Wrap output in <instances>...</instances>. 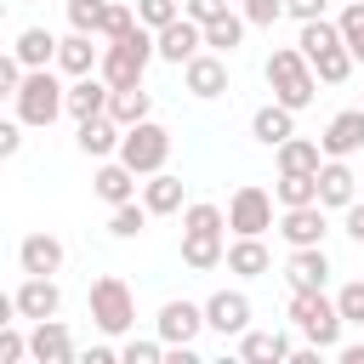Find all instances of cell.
I'll use <instances>...</instances> for the list:
<instances>
[{
	"mask_svg": "<svg viewBox=\"0 0 364 364\" xmlns=\"http://www.w3.org/2000/svg\"><path fill=\"white\" fill-rule=\"evenodd\" d=\"M57 46H63V40H57L51 28H40V23H34V28H23V34H17V46H11V51L23 57V68H51V63H57Z\"/></svg>",
	"mask_w": 364,
	"mask_h": 364,
	"instance_id": "27",
	"label": "cell"
},
{
	"mask_svg": "<svg viewBox=\"0 0 364 364\" xmlns=\"http://www.w3.org/2000/svg\"><path fill=\"white\" fill-rule=\"evenodd\" d=\"M330 273H336V267H330L324 245H301V250L284 256V279H290V290H324Z\"/></svg>",
	"mask_w": 364,
	"mask_h": 364,
	"instance_id": "15",
	"label": "cell"
},
{
	"mask_svg": "<svg viewBox=\"0 0 364 364\" xmlns=\"http://www.w3.org/2000/svg\"><path fill=\"white\" fill-rule=\"evenodd\" d=\"M108 114H114L119 125H142V119H154V97H148L142 85H125V91L108 97Z\"/></svg>",
	"mask_w": 364,
	"mask_h": 364,
	"instance_id": "31",
	"label": "cell"
},
{
	"mask_svg": "<svg viewBox=\"0 0 364 364\" xmlns=\"http://www.w3.org/2000/svg\"><path fill=\"white\" fill-rule=\"evenodd\" d=\"M341 228H347V239H353V245H364V199H353V205L341 210Z\"/></svg>",
	"mask_w": 364,
	"mask_h": 364,
	"instance_id": "45",
	"label": "cell"
},
{
	"mask_svg": "<svg viewBox=\"0 0 364 364\" xmlns=\"http://www.w3.org/2000/svg\"><path fill=\"white\" fill-rule=\"evenodd\" d=\"M318 148H324V159H353V154L364 148V108H347V114H336V119L324 125Z\"/></svg>",
	"mask_w": 364,
	"mask_h": 364,
	"instance_id": "17",
	"label": "cell"
},
{
	"mask_svg": "<svg viewBox=\"0 0 364 364\" xmlns=\"http://www.w3.org/2000/svg\"><path fill=\"white\" fill-rule=\"evenodd\" d=\"M119 136H125V125H119L114 114H97V119H80L74 148H80L85 159H108V154H119Z\"/></svg>",
	"mask_w": 364,
	"mask_h": 364,
	"instance_id": "19",
	"label": "cell"
},
{
	"mask_svg": "<svg viewBox=\"0 0 364 364\" xmlns=\"http://www.w3.org/2000/svg\"><path fill=\"white\" fill-rule=\"evenodd\" d=\"M296 347H290V336H279V330H245L239 336V358L245 364H279V358H290Z\"/></svg>",
	"mask_w": 364,
	"mask_h": 364,
	"instance_id": "26",
	"label": "cell"
},
{
	"mask_svg": "<svg viewBox=\"0 0 364 364\" xmlns=\"http://www.w3.org/2000/svg\"><path fill=\"white\" fill-rule=\"evenodd\" d=\"M336 307H341V318H347V324H364V279L341 284V290H336Z\"/></svg>",
	"mask_w": 364,
	"mask_h": 364,
	"instance_id": "41",
	"label": "cell"
},
{
	"mask_svg": "<svg viewBox=\"0 0 364 364\" xmlns=\"http://www.w3.org/2000/svg\"><path fill=\"white\" fill-rule=\"evenodd\" d=\"M358 108H364V102H358Z\"/></svg>",
	"mask_w": 364,
	"mask_h": 364,
	"instance_id": "50",
	"label": "cell"
},
{
	"mask_svg": "<svg viewBox=\"0 0 364 364\" xmlns=\"http://www.w3.org/2000/svg\"><path fill=\"white\" fill-rule=\"evenodd\" d=\"M205 330H216L222 341H228V336H245V330H250V296H245V290H216V296L205 301Z\"/></svg>",
	"mask_w": 364,
	"mask_h": 364,
	"instance_id": "11",
	"label": "cell"
},
{
	"mask_svg": "<svg viewBox=\"0 0 364 364\" xmlns=\"http://www.w3.org/2000/svg\"><path fill=\"white\" fill-rule=\"evenodd\" d=\"M273 205H279V199H273L267 188L245 182V188H233V199H228V228H233V233H256V239H262V233L273 228Z\"/></svg>",
	"mask_w": 364,
	"mask_h": 364,
	"instance_id": "7",
	"label": "cell"
},
{
	"mask_svg": "<svg viewBox=\"0 0 364 364\" xmlns=\"http://www.w3.org/2000/svg\"><path fill=\"white\" fill-rule=\"evenodd\" d=\"M102 23H108V0H68V28L102 40Z\"/></svg>",
	"mask_w": 364,
	"mask_h": 364,
	"instance_id": "36",
	"label": "cell"
},
{
	"mask_svg": "<svg viewBox=\"0 0 364 364\" xmlns=\"http://www.w3.org/2000/svg\"><path fill=\"white\" fill-rule=\"evenodd\" d=\"M353 63H358V57H353V51H347V40H341V46H330L324 57H313V74H318L324 85H341V80L353 74Z\"/></svg>",
	"mask_w": 364,
	"mask_h": 364,
	"instance_id": "35",
	"label": "cell"
},
{
	"mask_svg": "<svg viewBox=\"0 0 364 364\" xmlns=\"http://www.w3.org/2000/svg\"><path fill=\"white\" fill-rule=\"evenodd\" d=\"M290 324L313 341V347H324V353H336L341 347V307H336V296H324V290H290Z\"/></svg>",
	"mask_w": 364,
	"mask_h": 364,
	"instance_id": "3",
	"label": "cell"
},
{
	"mask_svg": "<svg viewBox=\"0 0 364 364\" xmlns=\"http://www.w3.org/2000/svg\"><path fill=\"white\" fill-rule=\"evenodd\" d=\"M17 267L23 273H63V239L57 233H28L17 245Z\"/></svg>",
	"mask_w": 364,
	"mask_h": 364,
	"instance_id": "24",
	"label": "cell"
},
{
	"mask_svg": "<svg viewBox=\"0 0 364 364\" xmlns=\"http://www.w3.org/2000/svg\"><path fill=\"white\" fill-rule=\"evenodd\" d=\"M273 154H279V171H318V165H324V148L307 142V136H290V142H279Z\"/></svg>",
	"mask_w": 364,
	"mask_h": 364,
	"instance_id": "33",
	"label": "cell"
},
{
	"mask_svg": "<svg viewBox=\"0 0 364 364\" xmlns=\"http://www.w3.org/2000/svg\"><path fill=\"white\" fill-rule=\"evenodd\" d=\"M108 97H114V85H108L102 74H80V80H68V119L80 125V119L108 114Z\"/></svg>",
	"mask_w": 364,
	"mask_h": 364,
	"instance_id": "18",
	"label": "cell"
},
{
	"mask_svg": "<svg viewBox=\"0 0 364 364\" xmlns=\"http://www.w3.org/2000/svg\"><path fill=\"white\" fill-rule=\"evenodd\" d=\"M91 324L102 330V336H125L131 324H136V296H131V284L119 279V273H102V279H91Z\"/></svg>",
	"mask_w": 364,
	"mask_h": 364,
	"instance_id": "5",
	"label": "cell"
},
{
	"mask_svg": "<svg viewBox=\"0 0 364 364\" xmlns=\"http://www.w3.org/2000/svg\"><path fill=\"white\" fill-rule=\"evenodd\" d=\"M159 57V40H154V28H131V34H119V40H108L102 46V80L114 85V91H125V85H142V74H148V63Z\"/></svg>",
	"mask_w": 364,
	"mask_h": 364,
	"instance_id": "1",
	"label": "cell"
},
{
	"mask_svg": "<svg viewBox=\"0 0 364 364\" xmlns=\"http://www.w3.org/2000/svg\"><path fill=\"white\" fill-rule=\"evenodd\" d=\"M11 307H17V318H28V324H40V318H57V313H63L57 273H23V284L11 290Z\"/></svg>",
	"mask_w": 364,
	"mask_h": 364,
	"instance_id": "8",
	"label": "cell"
},
{
	"mask_svg": "<svg viewBox=\"0 0 364 364\" xmlns=\"http://www.w3.org/2000/svg\"><path fill=\"white\" fill-rule=\"evenodd\" d=\"M28 358L34 364H74V336L63 318H40L28 330Z\"/></svg>",
	"mask_w": 364,
	"mask_h": 364,
	"instance_id": "16",
	"label": "cell"
},
{
	"mask_svg": "<svg viewBox=\"0 0 364 364\" xmlns=\"http://www.w3.org/2000/svg\"><path fill=\"white\" fill-rule=\"evenodd\" d=\"M102 68V46H97V34H68L63 46H57V74H68V80H80V74H97Z\"/></svg>",
	"mask_w": 364,
	"mask_h": 364,
	"instance_id": "22",
	"label": "cell"
},
{
	"mask_svg": "<svg viewBox=\"0 0 364 364\" xmlns=\"http://www.w3.org/2000/svg\"><path fill=\"white\" fill-rule=\"evenodd\" d=\"M284 17V0H245V23L250 28H273Z\"/></svg>",
	"mask_w": 364,
	"mask_h": 364,
	"instance_id": "42",
	"label": "cell"
},
{
	"mask_svg": "<svg viewBox=\"0 0 364 364\" xmlns=\"http://www.w3.org/2000/svg\"><path fill=\"white\" fill-rule=\"evenodd\" d=\"M154 40H159V63H176V68H182L188 57H199V51H205V23H193V17L182 11V17H176V23H165Z\"/></svg>",
	"mask_w": 364,
	"mask_h": 364,
	"instance_id": "12",
	"label": "cell"
},
{
	"mask_svg": "<svg viewBox=\"0 0 364 364\" xmlns=\"http://www.w3.org/2000/svg\"><path fill=\"white\" fill-rule=\"evenodd\" d=\"M148 216H154L148 205L125 199V205H114V210H108V233H114V239H136V233L148 228Z\"/></svg>",
	"mask_w": 364,
	"mask_h": 364,
	"instance_id": "34",
	"label": "cell"
},
{
	"mask_svg": "<svg viewBox=\"0 0 364 364\" xmlns=\"http://www.w3.org/2000/svg\"><path fill=\"white\" fill-rule=\"evenodd\" d=\"M245 11H228V17H216V23H205V46L210 51H222V57H233L239 46H245Z\"/></svg>",
	"mask_w": 364,
	"mask_h": 364,
	"instance_id": "30",
	"label": "cell"
},
{
	"mask_svg": "<svg viewBox=\"0 0 364 364\" xmlns=\"http://www.w3.org/2000/svg\"><path fill=\"white\" fill-rule=\"evenodd\" d=\"M165 353H171V347H165V336H154V341H148V336H131V341L119 347V358H125V364H159Z\"/></svg>",
	"mask_w": 364,
	"mask_h": 364,
	"instance_id": "38",
	"label": "cell"
},
{
	"mask_svg": "<svg viewBox=\"0 0 364 364\" xmlns=\"http://www.w3.org/2000/svg\"><path fill=\"white\" fill-rule=\"evenodd\" d=\"M11 102H17V119H23V125H40V131H46L57 114H68V85H63L51 68H28Z\"/></svg>",
	"mask_w": 364,
	"mask_h": 364,
	"instance_id": "4",
	"label": "cell"
},
{
	"mask_svg": "<svg viewBox=\"0 0 364 364\" xmlns=\"http://www.w3.org/2000/svg\"><path fill=\"white\" fill-rule=\"evenodd\" d=\"M267 85H273V97L284 102V108H307L313 97H318V74H313V63H307V51L301 46H279L273 57H267Z\"/></svg>",
	"mask_w": 364,
	"mask_h": 364,
	"instance_id": "2",
	"label": "cell"
},
{
	"mask_svg": "<svg viewBox=\"0 0 364 364\" xmlns=\"http://www.w3.org/2000/svg\"><path fill=\"white\" fill-rule=\"evenodd\" d=\"M114 358H119V353H114V347H108V341H102V347H91V353H85V364H114Z\"/></svg>",
	"mask_w": 364,
	"mask_h": 364,
	"instance_id": "48",
	"label": "cell"
},
{
	"mask_svg": "<svg viewBox=\"0 0 364 364\" xmlns=\"http://www.w3.org/2000/svg\"><path fill=\"white\" fill-rule=\"evenodd\" d=\"M267 267H273L267 245H262L256 233H233V245H228V273H239V279H262Z\"/></svg>",
	"mask_w": 364,
	"mask_h": 364,
	"instance_id": "25",
	"label": "cell"
},
{
	"mask_svg": "<svg viewBox=\"0 0 364 364\" xmlns=\"http://www.w3.org/2000/svg\"><path fill=\"white\" fill-rule=\"evenodd\" d=\"M324 6H330V0H284V17H296V23H313V17H324Z\"/></svg>",
	"mask_w": 364,
	"mask_h": 364,
	"instance_id": "44",
	"label": "cell"
},
{
	"mask_svg": "<svg viewBox=\"0 0 364 364\" xmlns=\"http://www.w3.org/2000/svg\"><path fill=\"white\" fill-rule=\"evenodd\" d=\"M353 199H358L353 165H347V159H324V165H318V205H324V210H347Z\"/></svg>",
	"mask_w": 364,
	"mask_h": 364,
	"instance_id": "21",
	"label": "cell"
},
{
	"mask_svg": "<svg viewBox=\"0 0 364 364\" xmlns=\"http://www.w3.org/2000/svg\"><path fill=\"white\" fill-rule=\"evenodd\" d=\"M136 28V6H125V0H108V23H102V40H119V34H131Z\"/></svg>",
	"mask_w": 364,
	"mask_h": 364,
	"instance_id": "40",
	"label": "cell"
},
{
	"mask_svg": "<svg viewBox=\"0 0 364 364\" xmlns=\"http://www.w3.org/2000/svg\"><path fill=\"white\" fill-rule=\"evenodd\" d=\"M250 136H256L262 148H279V142H290V136H296V108H284V102L273 97L267 108H256V114H250Z\"/></svg>",
	"mask_w": 364,
	"mask_h": 364,
	"instance_id": "23",
	"label": "cell"
},
{
	"mask_svg": "<svg viewBox=\"0 0 364 364\" xmlns=\"http://www.w3.org/2000/svg\"><path fill=\"white\" fill-rule=\"evenodd\" d=\"M296 46H301V51H307V63H313V57H324L330 46H341V23H330V17H313V23H301Z\"/></svg>",
	"mask_w": 364,
	"mask_h": 364,
	"instance_id": "32",
	"label": "cell"
},
{
	"mask_svg": "<svg viewBox=\"0 0 364 364\" xmlns=\"http://www.w3.org/2000/svg\"><path fill=\"white\" fill-rule=\"evenodd\" d=\"M182 11L193 23H216V17H228V0H182Z\"/></svg>",
	"mask_w": 364,
	"mask_h": 364,
	"instance_id": "43",
	"label": "cell"
},
{
	"mask_svg": "<svg viewBox=\"0 0 364 364\" xmlns=\"http://www.w3.org/2000/svg\"><path fill=\"white\" fill-rule=\"evenodd\" d=\"M119 159H125L136 176H154V171H165V159H171V131H165L159 119L125 125V136H119Z\"/></svg>",
	"mask_w": 364,
	"mask_h": 364,
	"instance_id": "6",
	"label": "cell"
},
{
	"mask_svg": "<svg viewBox=\"0 0 364 364\" xmlns=\"http://www.w3.org/2000/svg\"><path fill=\"white\" fill-rule=\"evenodd\" d=\"M336 358H341V364H364V341H353V347H336Z\"/></svg>",
	"mask_w": 364,
	"mask_h": 364,
	"instance_id": "49",
	"label": "cell"
},
{
	"mask_svg": "<svg viewBox=\"0 0 364 364\" xmlns=\"http://www.w3.org/2000/svg\"><path fill=\"white\" fill-rule=\"evenodd\" d=\"M17 148H23V119H6L0 125V159H11Z\"/></svg>",
	"mask_w": 364,
	"mask_h": 364,
	"instance_id": "46",
	"label": "cell"
},
{
	"mask_svg": "<svg viewBox=\"0 0 364 364\" xmlns=\"http://www.w3.org/2000/svg\"><path fill=\"white\" fill-rule=\"evenodd\" d=\"M91 193H97V199L114 210V205L136 199V171H131V165L114 154V159H102V165H97V176H91Z\"/></svg>",
	"mask_w": 364,
	"mask_h": 364,
	"instance_id": "20",
	"label": "cell"
},
{
	"mask_svg": "<svg viewBox=\"0 0 364 364\" xmlns=\"http://www.w3.org/2000/svg\"><path fill=\"white\" fill-rule=\"evenodd\" d=\"M336 23H341V40H347V51L364 63V0H347V11H341Z\"/></svg>",
	"mask_w": 364,
	"mask_h": 364,
	"instance_id": "37",
	"label": "cell"
},
{
	"mask_svg": "<svg viewBox=\"0 0 364 364\" xmlns=\"http://www.w3.org/2000/svg\"><path fill=\"white\" fill-rule=\"evenodd\" d=\"M142 205H148L154 216H176V210H182V176L154 171V176L142 182Z\"/></svg>",
	"mask_w": 364,
	"mask_h": 364,
	"instance_id": "28",
	"label": "cell"
},
{
	"mask_svg": "<svg viewBox=\"0 0 364 364\" xmlns=\"http://www.w3.org/2000/svg\"><path fill=\"white\" fill-rule=\"evenodd\" d=\"M176 17H182V6H176V0H136V23H142V28H154V34H159L165 23H176Z\"/></svg>",
	"mask_w": 364,
	"mask_h": 364,
	"instance_id": "39",
	"label": "cell"
},
{
	"mask_svg": "<svg viewBox=\"0 0 364 364\" xmlns=\"http://www.w3.org/2000/svg\"><path fill=\"white\" fill-rule=\"evenodd\" d=\"M273 199H279V210H290V205H313V199H318V171H279Z\"/></svg>",
	"mask_w": 364,
	"mask_h": 364,
	"instance_id": "29",
	"label": "cell"
},
{
	"mask_svg": "<svg viewBox=\"0 0 364 364\" xmlns=\"http://www.w3.org/2000/svg\"><path fill=\"white\" fill-rule=\"evenodd\" d=\"M279 233H284L290 250H301V245H324V233H330L324 205L313 199V205H290V210H279Z\"/></svg>",
	"mask_w": 364,
	"mask_h": 364,
	"instance_id": "13",
	"label": "cell"
},
{
	"mask_svg": "<svg viewBox=\"0 0 364 364\" xmlns=\"http://www.w3.org/2000/svg\"><path fill=\"white\" fill-rule=\"evenodd\" d=\"M182 85H188V91H193L199 102H210V97H222V91H228V57L205 46L199 57H188V63H182Z\"/></svg>",
	"mask_w": 364,
	"mask_h": 364,
	"instance_id": "10",
	"label": "cell"
},
{
	"mask_svg": "<svg viewBox=\"0 0 364 364\" xmlns=\"http://www.w3.org/2000/svg\"><path fill=\"white\" fill-rule=\"evenodd\" d=\"M222 233L228 228H182V267H193V273L222 267L228 262V239Z\"/></svg>",
	"mask_w": 364,
	"mask_h": 364,
	"instance_id": "14",
	"label": "cell"
},
{
	"mask_svg": "<svg viewBox=\"0 0 364 364\" xmlns=\"http://www.w3.org/2000/svg\"><path fill=\"white\" fill-rule=\"evenodd\" d=\"M23 353H28V341H23V336H17L11 324H6V336H0V364H17Z\"/></svg>",
	"mask_w": 364,
	"mask_h": 364,
	"instance_id": "47",
	"label": "cell"
},
{
	"mask_svg": "<svg viewBox=\"0 0 364 364\" xmlns=\"http://www.w3.org/2000/svg\"><path fill=\"white\" fill-rule=\"evenodd\" d=\"M154 330L165 336V347H193V341H199V330H205V301H188V296L165 301V307H159V318H154Z\"/></svg>",
	"mask_w": 364,
	"mask_h": 364,
	"instance_id": "9",
	"label": "cell"
}]
</instances>
